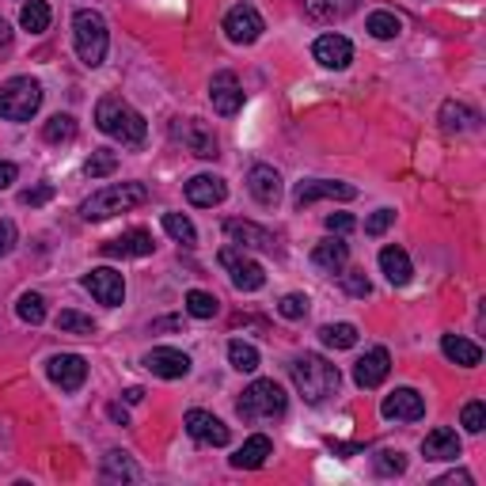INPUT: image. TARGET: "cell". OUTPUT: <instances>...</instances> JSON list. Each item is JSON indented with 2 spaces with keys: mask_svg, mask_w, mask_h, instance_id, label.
Masks as SVG:
<instances>
[{
  "mask_svg": "<svg viewBox=\"0 0 486 486\" xmlns=\"http://www.w3.org/2000/svg\"><path fill=\"white\" fill-rule=\"evenodd\" d=\"M289 376H293L297 391L304 395V403H312V407L327 403L331 395L338 391V384H342L338 365H331L327 357H319V353H304V357H297V362L289 365Z\"/></svg>",
  "mask_w": 486,
  "mask_h": 486,
  "instance_id": "cell-1",
  "label": "cell"
},
{
  "mask_svg": "<svg viewBox=\"0 0 486 486\" xmlns=\"http://www.w3.org/2000/svg\"><path fill=\"white\" fill-rule=\"evenodd\" d=\"M96 125H99L106 137L122 141V145H130V149L145 145V133H149L145 118H141L122 96H103V99L96 103Z\"/></svg>",
  "mask_w": 486,
  "mask_h": 486,
  "instance_id": "cell-2",
  "label": "cell"
},
{
  "mask_svg": "<svg viewBox=\"0 0 486 486\" xmlns=\"http://www.w3.org/2000/svg\"><path fill=\"white\" fill-rule=\"evenodd\" d=\"M145 197H149L145 183H111V187H103L87 197V202L80 206V217L84 221H106V217H115V213L145 206Z\"/></svg>",
  "mask_w": 486,
  "mask_h": 486,
  "instance_id": "cell-3",
  "label": "cell"
},
{
  "mask_svg": "<svg viewBox=\"0 0 486 486\" xmlns=\"http://www.w3.org/2000/svg\"><path fill=\"white\" fill-rule=\"evenodd\" d=\"M42 106V84L34 77H15L0 87V118L8 122H31Z\"/></svg>",
  "mask_w": 486,
  "mask_h": 486,
  "instance_id": "cell-4",
  "label": "cell"
},
{
  "mask_svg": "<svg viewBox=\"0 0 486 486\" xmlns=\"http://www.w3.org/2000/svg\"><path fill=\"white\" fill-rule=\"evenodd\" d=\"M285 407H289V399H285V388L278 381H255L243 395H240V418L255 422V418H281Z\"/></svg>",
  "mask_w": 486,
  "mask_h": 486,
  "instance_id": "cell-5",
  "label": "cell"
},
{
  "mask_svg": "<svg viewBox=\"0 0 486 486\" xmlns=\"http://www.w3.org/2000/svg\"><path fill=\"white\" fill-rule=\"evenodd\" d=\"M73 34H77V53H80V61L87 69H96L103 65L106 58V46H111V34H106V20L99 12H77V20H73Z\"/></svg>",
  "mask_w": 486,
  "mask_h": 486,
  "instance_id": "cell-6",
  "label": "cell"
},
{
  "mask_svg": "<svg viewBox=\"0 0 486 486\" xmlns=\"http://www.w3.org/2000/svg\"><path fill=\"white\" fill-rule=\"evenodd\" d=\"M171 137L183 141V145H187L194 156H202V160H217V156H221L217 133H213L209 122H202V118H175V122H171Z\"/></svg>",
  "mask_w": 486,
  "mask_h": 486,
  "instance_id": "cell-7",
  "label": "cell"
},
{
  "mask_svg": "<svg viewBox=\"0 0 486 486\" xmlns=\"http://www.w3.org/2000/svg\"><path fill=\"white\" fill-rule=\"evenodd\" d=\"M217 259H221V266L228 270V278H232V285H236L240 293H255V289H262V285H266V270H262L255 259H247L243 251L225 247Z\"/></svg>",
  "mask_w": 486,
  "mask_h": 486,
  "instance_id": "cell-8",
  "label": "cell"
},
{
  "mask_svg": "<svg viewBox=\"0 0 486 486\" xmlns=\"http://www.w3.org/2000/svg\"><path fill=\"white\" fill-rule=\"evenodd\" d=\"M262 31H266V23H262L259 8H251V5L228 8V15H225V34H228V42L251 46V42H259V34H262Z\"/></svg>",
  "mask_w": 486,
  "mask_h": 486,
  "instance_id": "cell-9",
  "label": "cell"
},
{
  "mask_svg": "<svg viewBox=\"0 0 486 486\" xmlns=\"http://www.w3.org/2000/svg\"><path fill=\"white\" fill-rule=\"evenodd\" d=\"M327 197H338V202H353L357 187L335 183V179H308V183L297 187L293 202H297V209H308V206H316V202H327Z\"/></svg>",
  "mask_w": 486,
  "mask_h": 486,
  "instance_id": "cell-10",
  "label": "cell"
},
{
  "mask_svg": "<svg viewBox=\"0 0 486 486\" xmlns=\"http://www.w3.org/2000/svg\"><path fill=\"white\" fill-rule=\"evenodd\" d=\"M84 289L92 293L99 304H106V308H118V304L125 300V281H122L118 270H111V266L92 270V274L84 278Z\"/></svg>",
  "mask_w": 486,
  "mask_h": 486,
  "instance_id": "cell-11",
  "label": "cell"
},
{
  "mask_svg": "<svg viewBox=\"0 0 486 486\" xmlns=\"http://www.w3.org/2000/svg\"><path fill=\"white\" fill-rule=\"evenodd\" d=\"M46 372L61 391H80L87 381V362L80 353H58V357H50Z\"/></svg>",
  "mask_w": 486,
  "mask_h": 486,
  "instance_id": "cell-12",
  "label": "cell"
},
{
  "mask_svg": "<svg viewBox=\"0 0 486 486\" xmlns=\"http://www.w3.org/2000/svg\"><path fill=\"white\" fill-rule=\"evenodd\" d=\"M187 434L197 445H213V448H225L228 445V426L209 410H187Z\"/></svg>",
  "mask_w": 486,
  "mask_h": 486,
  "instance_id": "cell-13",
  "label": "cell"
},
{
  "mask_svg": "<svg viewBox=\"0 0 486 486\" xmlns=\"http://www.w3.org/2000/svg\"><path fill=\"white\" fill-rule=\"evenodd\" d=\"M145 369L160 381H179V376L190 372V357L175 346H156L152 353H145Z\"/></svg>",
  "mask_w": 486,
  "mask_h": 486,
  "instance_id": "cell-14",
  "label": "cell"
},
{
  "mask_svg": "<svg viewBox=\"0 0 486 486\" xmlns=\"http://www.w3.org/2000/svg\"><path fill=\"white\" fill-rule=\"evenodd\" d=\"M381 414H384V418H391V422H418L426 414V399L414 388H395L384 399Z\"/></svg>",
  "mask_w": 486,
  "mask_h": 486,
  "instance_id": "cell-15",
  "label": "cell"
},
{
  "mask_svg": "<svg viewBox=\"0 0 486 486\" xmlns=\"http://www.w3.org/2000/svg\"><path fill=\"white\" fill-rule=\"evenodd\" d=\"M209 103H213V111L217 115H236L240 106H243V92H240V80L236 73H217L209 80Z\"/></svg>",
  "mask_w": 486,
  "mask_h": 486,
  "instance_id": "cell-16",
  "label": "cell"
},
{
  "mask_svg": "<svg viewBox=\"0 0 486 486\" xmlns=\"http://www.w3.org/2000/svg\"><path fill=\"white\" fill-rule=\"evenodd\" d=\"M152 236L145 228H133V232H125V236H118V240H111V243H103L99 251L106 259H145V255H152Z\"/></svg>",
  "mask_w": 486,
  "mask_h": 486,
  "instance_id": "cell-17",
  "label": "cell"
},
{
  "mask_svg": "<svg viewBox=\"0 0 486 486\" xmlns=\"http://www.w3.org/2000/svg\"><path fill=\"white\" fill-rule=\"evenodd\" d=\"M247 190L251 197H255L259 206H278V197H281V175L270 168V164H255L247 171Z\"/></svg>",
  "mask_w": 486,
  "mask_h": 486,
  "instance_id": "cell-18",
  "label": "cell"
},
{
  "mask_svg": "<svg viewBox=\"0 0 486 486\" xmlns=\"http://www.w3.org/2000/svg\"><path fill=\"white\" fill-rule=\"evenodd\" d=\"M388 372H391V357H388L384 346H376V350H369L362 362L353 365V381L362 388H381L388 381Z\"/></svg>",
  "mask_w": 486,
  "mask_h": 486,
  "instance_id": "cell-19",
  "label": "cell"
},
{
  "mask_svg": "<svg viewBox=\"0 0 486 486\" xmlns=\"http://www.w3.org/2000/svg\"><path fill=\"white\" fill-rule=\"evenodd\" d=\"M312 53L323 69H346L353 61V46H350V39H342V34H319Z\"/></svg>",
  "mask_w": 486,
  "mask_h": 486,
  "instance_id": "cell-20",
  "label": "cell"
},
{
  "mask_svg": "<svg viewBox=\"0 0 486 486\" xmlns=\"http://www.w3.org/2000/svg\"><path fill=\"white\" fill-rule=\"evenodd\" d=\"M225 197H228V187H225L221 175H194L187 183V202L190 206L209 209V206H221Z\"/></svg>",
  "mask_w": 486,
  "mask_h": 486,
  "instance_id": "cell-21",
  "label": "cell"
},
{
  "mask_svg": "<svg viewBox=\"0 0 486 486\" xmlns=\"http://www.w3.org/2000/svg\"><path fill=\"white\" fill-rule=\"evenodd\" d=\"M225 236L240 247H255V251H274V232H266L255 221H225Z\"/></svg>",
  "mask_w": 486,
  "mask_h": 486,
  "instance_id": "cell-22",
  "label": "cell"
},
{
  "mask_svg": "<svg viewBox=\"0 0 486 486\" xmlns=\"http://www.w3.org/2000/svg\"><path fill=\"white\" fill-rule=\"evenodd\" d=\"M266 456H274V441H270L266 434H255V437H247V441L236 448V456H232V467H240V472H255V467L266 463Z\"/></svg>",
  "mask_w": 486,
  "mask_h": 486,
  "instance_id": "cell-23",
  "label": "cell"
},
{
  "mask_svg": "<svg viewBox=\"0 0 486 486\" xmlns=\"http://www.w3.org/2000/svg\"><path fill=\"white\" fill-rule=\"evenodd\" d=\"M422 456L426 460H456L460 456V437H456V429H429L426 441H422Z\"/></svg>",
  "mask_w": 486,
  "mask_h": 486,
  "instance_id": "cell-24",
  "label": "cell"
},
{
  "mask_svg": "<svg viewBox=\"0 0 486 486\" xmlns=\"http://www.w3.org/2000/svg\"><path fill=\"white\" fill-rule=\"evenodd\" d=\"M475 125H479V115L472 111V106L453 103V99L441 106V130H445V133H472Z\"/></svg>",
  "mask_w": 486,
  "mask_h": 486,
  "instance_id": "cell-25",
  "label": "cell"
},
{
  "mask_svg": "<svg viewBox=\"0 0 486 486\" xmlns=\"http://www.w3.org/2000/svg\"><path fill=\"white\" fill-rule=\"evenodd\" d=\"M441 353L448 357V362L463 365V369H475V365L482 362V350L475 346V342L460 338V335H445V338H441Z\"/></svg>",
  "mask_w": 486,
  "mask_h": 486,
  "instance_id": "cell-26",
  "label": "cell"
},
{
  "mask_svg": "<svg viewBox=\"0 0 486 486\" xmlns=\"http://www.w3.org/2000/svg\"><path fill=\"white\" fill-rule=\"evenodd\" d=\"M353 8H357V0H304V12H308V20H316V23L346 20Z\"/></svg>",
  "mask_w": 486,
  "mask_h": 486,
  "instance_id": "cell-27",
  "label": "cell"
},
{
  "mask_svg": "<svg viewBox=\"0 0 486 486\" xmlns=\"http://www.w3.org/2000/svg\"><path fill=\"white\" fill-rule=\"evenodd\" d=\"M381 270H384V278L391 285H407L410 274H414V266H410V255L403 247H384L381 251Z\"/></svg>",
  "mask_w": 486,
  "mask_h": 486,
  "instance_id": "cell-28",
  "label": "cell"
},
{
  "mask_svg": "<svg viewBox=\"0 0 486 486\" xmlns=\"http://www.w3.org/2000/svg\"><path fill=\"white\" fill-rule=\"evenodd\" d=\"M346 259H350V247L342 243L338 236H331V240H323V243H316V251H312V262L319 266V270H342L346 266Z\"/></svg>",
  "mask_w": 486,
  "mask_h": 486,
  "instance_id": "cell-29",
  "label": "cell"
},
{
  "mask_svg": "<svg viewBox=\"0 0 486 486\" xmlns=\"http://www.w3.org/2000/svg\"><path fill=\"white\" fill-rule=\"evenodd\" d=\"M73 137H77V118L73 115H53L42 125V141H46V145H69Z\"/></svg>",
  "mask_w": 486,
  "mask_h": 486,
  "instance_id": "cell-30",
  "label": "cell"
},
{
  "mask_svg": "<svg viewBox=\"0 0 486 486\" xmlns=\"http://www.w3.org/2000/svg\"><path fill=\"white\" fill-rule=\"evenodd\" d=\"M103 479H125V482H137L141 479V467L125 456V453H106L103 456Z\"/></svg>",
  "mask_w": 486,
  "mask_h": 486,
  "instance_id": "cell-31",
  "label": "cell"
},
{
  "mask_svg": "<svg viewBox=\"0 0 486 486\" xmlns=\"http://www.w3.org/2000/svg\"><path fill=\"white\" fill-rule=\"evenodd\" d=\"M323 338V346H331V350H350L357 346V327L353 323H327V327L319 331Z\"/></svg>",
  "mask_w": 486,
  "mask_h": 486,
  "instance_id": "cell-32",
  "label": "cell"
},
{
  "mask_svg": "<svg viewBox=\"0 0 486 486\" xmlns=\"http://www.w3.org/2000/svg\"><path fill=\"white\" fill-rule=\"evenodd\" d=\"M164 232H168L175 243H183V247H194L197 243V232H194L190 217H183V213H164Z\"/></svg>",
  "mask_w": 486,
  "mask_h": 486,
  "instance_id": "cell-33",
  "label": "cell"
},
{
  "mask_svg": "<svg viewBox=\"0 0 486 486\" xmlns=\"http://www.w3.org/2000/svg\"><path fill=\"white\" fill-rule=\"evenodd\" d=\"M228 362L232 369H240V372H255L259 369V350L251 346V342H228Z\"/></svg>",
  "mask_w": 486,
  "mask_h": 486,
  "instance_id": "cell-34",
  "label": "cell"
},
{
  "mask_svg": "<svg viewBox=\"0 0 486 486\" xmlns=\"http://www.w3.org/2000/svg\"><path fill=\"white\" fill-rule=\"evenodd\" d=\"M365 27H369L372 39H395V34L403 31V20L395 12H372Z\"/></svg>",
  "mask_w": 486,
  "mask_h": 486,
  "instance_id": "cell-35",
  "label": "cell"
},
{
  "mask_svg": "<svg viewBox=\"0 0 486 486\" xmlns=\"http://www.w3.org/2000/svg\"><path fill=\"white\" fill-rule=\"evenodd\" d=\"M217 308H221V300L213 293H206V289H190L187 293V312L194 319H213V316H217Z\"/></svg>",
  "mask_w": 486,
  "mask_h": 486,
  "instance_id": "cell-36",
  "label": "cell"
},
{
  "mask_svg": "<svg viewBox=\"0 0 486 486\" xmlns=\"http://www.w3.org/2000/svg\"><path fill=\"white\" fill-rule=\"evenodd\" d=\"M20 23H23L31 34H42V31L50 27V5H46V0H31V5H23Z\"/></svg>",
  "mask_w": 486,
  "mask_h": 486,
  "instance_id": "cell-37",
  "label": "cell"
},
{
  "mask_svg": "<svg viewBox=\"0 0 486 486\" xmlns=\"http://www.w3.org/2000/svg\"><path fill=\"white\" fill-rule=\"evenodd\" d=\"M58 331L92 338V335H96V319H92V316H80V312H73V308H65V312L58 316Z\"/></svg>",
  "mask_w": 486,
  "mask_h": 486,
  "instance_id": "cell-38",
  "label": "cell"
},
{
  "mask_svg": "<svg viewBox=\"0 0 486 486\" xmlns=\"http://www.w3.org/2000/svg\"><path fill=\"white\" fill-rule=\"evenodd\" d=\"M115 168H118V152H111V149H96L92 156H87L84 175H87V179H103V175H111Z\"/></svg>",
  "mask_w": 486,
  "mask_h": 486,
  "instance_id": "cell-39",
  "label": "cell"
},
{
  "mask_svg": "<svg viewBox=\"0 0 486 486\" xmlns=\"http://www.w3.org/2000/svg\"><path fill=\"white\" fill-rule=\"evenodd\" d=\"M15 312H20L23 323H31V327H39V323L46 319V300L39 293H23L20 304H15Z\"/></svg>",
  "mask_w": 486,
  "mask_h": 486,
  "instance_id": "cell-40",
  "label": "cell"
},
{
  "mask_svg": "<svg viewBox=\"0 0 486 486\" xmlns=\"http://www.w3.org/2000/svg\"><path fill=\"white\" fill-rule=\"evenodd\" d=\"M460 422H463V429H467V434H482V429H486V403L472 399V403L463 407Z\"/></svg>",
  "mask_w": 486,
  "mask_h": 486,
  "instance_id": "cell-41",
  "label": "cell"
},
{
  "mask_svg": "<svg viewBox=\"0 0 486 486\" xmlns=\"http://www.w3.org/2000/svg\"><path fill=\"white\" fill-rule=\"evenodd\" d=\"M376 472H381V475H403L407 472V456L384 448V453H376Z\"/></svg>",
  "mask_w": 486,
  "mask_h": 486,
  "instance_id": "cell-42",
  "label": "cell"
},
{
  "mask_svg": "<svg viewBox=\"0 0 486 486\" xmlns=\"http://www.w3.org/2000/svg\"><path fill=\"white\" fill-rule=\"evenodd\" d=\"M278 316H285V319H304V316H308V297H304V293H289V297H281Z\"/></svg>",
  "mask_w": 486,
  "mask_h": 486,
  "instance_id": "cell-43",
  "label": "cell"
},
{
  "mask_svg": "<svg viewBox=\"0 0 486 486\" xmlns=\"http://www.w3.org/2000/svg\"><path fill=\"white\" fill-rule=\"evenodd\" d=\"M342 289H346L350 297H369L372 285H369V278L362 274V270H346V274H342Z\"/></svg>",
  "mask_w": 486,
  "mask_h": 486,
  "instance_id": "cell-44",
  "label": "cell"
},
{
  "mask_svg": "<svg viewBox=\"0 0 486 486\" xmlns=\"http://www.w3.org/2000/svg\"><path fill=\"white\" fill-rule=\"evenodd\" d=\"M391 221H395V213H391V209H376L372 217L365 221V232H369V236H384V232L391 228Z\"/></svg>",
  "mask_w": 486,
  "mask_h": 486,
  "instance_id": "cell-45",
  "label": "cell"
},
{
  "mask_svg": "<svg viewBox=\"0 0 486 486\" xmlns=\"http://www.w3.org/2000/svg\"><path fill=\"white\" fill-rule=\"evenodd\" d=\"M50 197H53V187H50V183H42V187L23 190V194H20V202H23V206H46Z\"/></svg>",
  "mask_w": 486,
  "mask_h": 486,
  "instance_id": "cell-46",
  "label": "cell"
},
{
  "mask_svg": "<svg viewBox=\"0 0 486 486\" xmlns=\"http://www.w3.org/2000/svg\"><path fill=\"white\" fill-rule=\"evenodd\" d=\"M327 228L335 232V236H346V232L353 228V217H350V213H331V217H327Z\"/></svg>",
  "mask_w": 486,
  "mask_h": 486,
  "instance_id": "cell-47",
  "label": "cell"
},
{
  "mask_svg": "<svg viewBox=\"0 0 486 486\" xmlns=\"http://www.w3.org/2000/svg\"><path fill=\"white\" fill-rule=\"evenodd\" d=\"M12 247H15V225L12 221H0V259H5Z\"/></svg>",
  "mask_w": 486,
  "mask_h": 486,
  "instance_id": "cell-48",
  "label": "cell"
},
{
  "mask_svg": "<svg viewBox=\"0 0 486 486\" xmlns=\"http://www.w3.org/2000/svg\"><path fill=\"white\" fill-rule=\"evenodd\" d=\"M15 175H20V171H15V164H8V160H0V190H8V187L15 183Z\"/></svg>",
  "mask_w": 486,
  "mask_h": 486,
  "instance_id": "cell-49",
  "label": "cell"
},
{
  "mask_svg": "<svg viewBox=\"0 0 486 486\" xmlns=\"http://www.w3.org/2000/svg\"><path fill=\"white\" fill-rule=\"evenodd\" d=\"M327 445L335 448V453H338V456H362V453H365V448H362V445H342V441H327Z\"/></svg>",
  "mask_w": 486,
  "mask_h": 486,
  "instance_id": "cell-50",
  "label": "cell"
},
{
  "mask_svg": "<svg viewBox=\"0 0 486 486\" xmlns=\"http://www.w3.org/2000/svg\"><path fill=\"white\" fill-rule=\"evenodd\" d=\"M171 327H183V319H175V316L156 319V323H152V335H156V331H171Z\"/></svg>",
  "mask_w": 486,
  "mask_h": 486,
  "instance_id": "cell-51",
  "label": "cell"
},
{
  "mask_svg": "<svg viewBox=\"0 0 486 486\" xmlns=\"http://www.w3.org/2000/svg\"><path fill=\"white\" fill-rule=\"evenodd\" d=\"M106 414H111V418H115L118 426L130 422V414H125V407H122V403H111V407H106Z\"/></svg>",
  "mask_w": 486,
  "mask_h": 486,
  "instance_id": "cell-52",
  "label": "cell"
},
{
  "mask_svg": "<svg viewBox=\"0 0 486 486\" xmlns=\"http://www.w3.org/2000/svg\"><path fill=\"white\" fill-rule=\"evenodd\" d=\"M122 399H125V403H141V399H145V391H141V388H125Z\"/></svg>",
  "mask_w": 486,
  "mask_h": 486,
  "instance_id": "cell-53",
  "label": "cell"
},
{
  "mask_svg": "<svg viewBox=\"0 0 486 486\" xmlns=\"http://www.w3.org/2000/svg\"><path fill=\"white\" fill-rule=\"evenodd\" d=\"M8 39H12V27L8 20H0V46H8Z\"/></svg>",
  "mask_w": 486,
  "mask_h": 486,
  "instance_id": "cell-54",
  "label": "cell"
}]
</instances>
